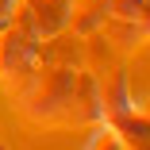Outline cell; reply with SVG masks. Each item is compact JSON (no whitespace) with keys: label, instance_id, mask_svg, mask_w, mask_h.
<instances>
[{"label":"cell","instance_id":"cell-1","mask_svg":"<svg viewBox=\"0 0 150 150\" xmlns=\"http://www.w3.org/2000/svg\"><path fill=\"white\" fill-rule=\"evenodd\" d=\"M77 66H39L35 77L16 96L23 115L42 127H69L73 112V88H77Z\"/></svg>","mask_w":150,"mask_h":150},{"label":"cell","instance_id":"cell-2","mask_svg":"<svg viewBox=\"0 0 150 150\" xmlns=\"http://www.w3.org/2000/svg\"><path fill=\"white\" fill-rule=\"evenodd\" d=\"M35 69H39V39L12 12V27L0 35V85H4V93L19 96L23 85L35 77Z\"/></svg>","mask_w":150,"mask_h":150},{"label":"cell","instance_id":"cell-3","mask_svg":"<svg viewBox=\"0 0 150 150\" xmlns=\"http://www.w3.org/2000/svg\"><path fill=\"white\" fill-rule=\"evenodd\" d=\"M16 16L42 42V39H54L69 27V0H19Z\"/></svg>","mask_w":150,"mask_h":150},{"label":"cell","instance_id":"cell-4","mask_svg":"<svg viewBox=\"0 0 150 150\" xmlns=\"http://www.w3.org/2000/svg\"><path fill=\"white\" fill-rule=\"evenodd\" d=\"M104 127H112L115 131V139L123 142L127 150H146L150 146V115L142 112V108H123V112H115V115H108V119H100Z\"/></svg>","mask_w":150,"mask_h":150},{"label":"cell","instance_id":"cell-5","mask_svg":"<svg viewBox=\"0 0 150 150\" xmlns=\"http://www.w3.org/2000/svg\"><path fill=\"white\" fill-rule=\"evenodd\" d=\"M96 96H100V119L115 115V112H123L131 108V85H127V69H108L96 77Z\"/></svg>","mask_w":150,"mask_h":150},{"label":"cell","instance_id":"cell-6","mask_svg":"<svg viewBox=\"0 0 150 150\" xmlns=\"http://www.w3.org/2000/svg\"><path fill=\"white\" fill-rule=\"evenodd\" d=\"M100 39L115 42L119 50H135L142 42H150V27L142 19H123V16H104L100 23Z\"/></svg>","mask_w":150,"mask_h":150},{"label":"cell","instance_id":"cell-7","mask_svg":"<svg viewBox=\"0 0 150 150\" xmlns=\"http://www.w3.org/2000/svg\"><path fill=\"white\" fill-rule=\"evenodd\" d=\"M85 150H127V146L115 139V131H112V127L96 123V131H93V139H88V146H85Z\"/></svg>","mask_w":150,"mask_h":150},{"label":"cell","instance_id":"cell-8","mask_svg":"<svg viewBox=\"0 0 150 150\" xmlns=\"http://www.w3.org/2000/svg\"><path fill=\"white\" fill-rule=\"evenodd\" d=\"M19 8V0H0V16H12Z\"/></svg>","mask_w":150,"mask_h":150},{"label":"cell","instance_id":"cell-9","mask_svg":"<svg viewBox=\"0 0 150 150\" xmlns=\"http://www.w3.org/2000/svg\"><path fill=\"white\" fill-rule=\"evenodd\" d=\"M139 19H142V23L150 27V0H146V4H142V12H139Z\"/></svg>","mask_w":150,"mask_h":150},{"label":"cell","instance_id":"cell-10","mask_svg":"<svg viewBox=\"0 0 150 150\" xmlns=\"http://www.w3.org/2000/svg\"><path fill=\"white\" fill-rule=\"evenodd\" d=\"M8 27H12V16H0V35H4Z\"/></svg>","mask_w":150,"mask_h":150},{"label":"cell","instance_id":"cell-11","mask_svg":"<svg viewBox=\"0 0 150 150\" xmlns=\"http://www.w3.org/2000/svg\"><path fill=\"white\" fill-rule=\"evenodd\" d=\"M146 150H150V146H146Z\"/></svg>","mask_w":150,"mask_h":150}]
</instances>
